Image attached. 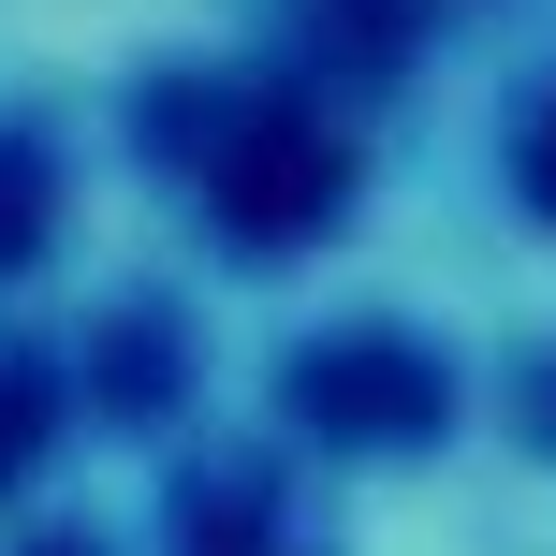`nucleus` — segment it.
Here are the masks:
<instances>
[{
  "label": "nucleus",
  "mask_w": 556,
  "mask_h": 556,
  "mask_svg": "<svg viewBox=\"0 0 556 556\" xmlns=\"http://www.w3.org/2000/svg\"><path fill=\"white\" fill-rule=\"evenodd\" d=\"M528 191H542V205H556V117H542V162H528Z\"/></svg>",
  "instance_id": "nucleus-3"
},
{
  "label": "nucleus",
  "mask_w": 556,
  "mask_h": 556,
  "mask_svg": "<svg viewBox=\"0 0 556 556\" xmlns=\"http://www.w3.org/2000/svg\"><path fill=\"white\" fill-rule=\"evenodd\" d=\"M205 191L235 235H293L337 205V132L307 103H264V117H235V147H205Z\"/></svg>",
  "instance_id": "nucleus-1"
},
{
  "label": "nucleus",
  "mask_w": 556,
  "mask_h": 556,
  "mask_svg": "<svg viewBox=\"0 0 556 556\" xmlns=\"http://www.w3.org/2000/svg\"><path fill=\"white\" fill-rule=\"evenodd\" d=\"M307 410L323 425H425L440 395H425V366H395V352H337V366H307Z\"/></svg>",
  "instance_id": "nucleus-2"
}]
</instances>
